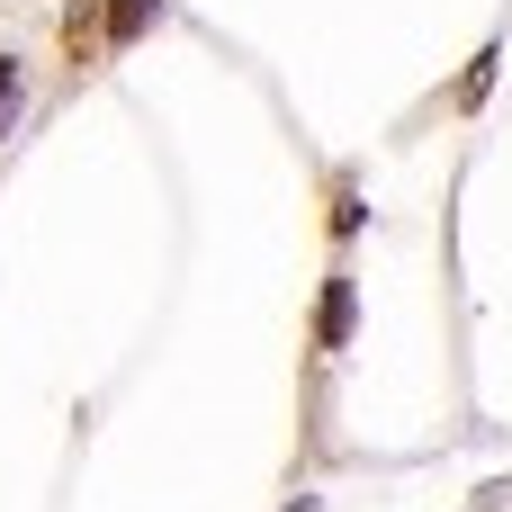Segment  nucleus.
Instances as JSON below:
<instances>
[{"instance_id":"f257e3e1","label":"nucleus","mask_w":512,"mask_h":512,"mask_svg":"<svg viewBox=\"0 0 512 512\" xmlns=\"http://www.w3.org/2000/svg\"><path fill=\"white\" fill-rule=\"evenodd\" d=\"M351 333H360V279L333 270V279H324V306H315V342H324V351H351Z\"/></svg>"},{"instance_id":"f03ea898","label":"nucleus","mask_w":512,"mask_h":512,"mask_svg":"<svg viewBox=\"0 0 512 512\" xmlns=\"http://www.w3.org/2000/svg\"><path fill=\"white\" fill-rule=\"evenodd\" d=\"M153 9H162V0H108V45H135Z\"/></svg>"},{"instance_id":"7ed1b4c3","label":"nucleus","mask_w":512,"mask_h":512,"mask_svg":"<svg viewBox=\"0 0 512 512\" xmlns=\"http://www.w3.org/2000/svg\"><path fill=\"white\" fill-rule=\"evenodd\" d=\"M18 108H27V72H18V63H0V135L18 126Z\"/></svg>"}]
</instances>
